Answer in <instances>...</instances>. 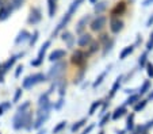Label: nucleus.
I'll return each instance as SVG.
<instances>
[{
    "label": "nucleus",
    "instance_id": "1",
    "mask_svg": "<svg viewBox=\"0 0 153 134\" xmlns=\"http://www.w3.org/2000/svg\"><path fill=\"white\" fill-rule=\"evenodd\" d=\"M46 75L42 72H38V73H34V75H29L26 76L23 79V81H22V88L23 90H31L33 87H35V85L41 84V83L46 81Z\"/></svg>",
    "mask_w": 153,
    "mask_h": 134
},
{
    "label": "nucleus",
    "instance_id": "2",
    "mask_svg": "<svg viewBox=\"0 0 153 134\" xmlns=\"http://www.w3.org/2000/svg\"><path fill=\"white\" fill-rule=\"evenodd\" d=\"M67 69V62L64 61H57L54 62V65H52V68L49 69L46 75V79L50 80V81H54V80H58L62 77L64 72Z\"/></svg>",
    "mask_w": 153,
    "mask_h": 134
},
{
    "label": "nucleus",
    "instance_id": "3",
    "mask_svg": "<svg viewBox=\"0 0 153 134\" xmlns=\"http://www.w3.org/2000/svg\"><path fill=\"white\" fill-rule=\"evenodd\" d=\"M87 57H88V53L83 52L81 49H77L71 56V62H72L73 65H76V67L84 68V65L87 64Z\"/></svg>",
    "mask_w": 153,
    "mask_h": 134
},
{
    "label": "nucleus",
    "instance_id": "4",
    "mask_svg": "<svg viewBox=\"0 0 153 134\" xmlns=\"http://www.w3.org/2000/svg\"><path fill=\"white\" fill-rule=\"evenodd\" d=\"M25 56V52H20V53H18V54H15V56H11L8 60H7L6 62H3L1 64V69H0V75H6V73H8L10 70H11V68L15 65V62L18 61V60L20 58V57H23Z\"/></svg>",
    "mask_w": 153,
    "mask_h": 134
},
{
    "label": "nucleus",
    "instance_id": "5",
    "mask_svg": "<svg viewBox=\"0 0 153 134\" xmlns=\"http://www.w3.org/2000/svg\"><path fill=\"white\" fill-rule=\"evenodd\" d=\"M106 22H107L106 16H102V15H100V16H96L95 19L91 22L90 27H91V30H92V31L99 33V31H102V30L104 29V26H106Z\"/></svg>",
    "mask_w": 153,
    "mask_h": 134
},
{
    "label": "nucleus",
    "instance_id": "6",
    "mask_svg": "<svg viewBox=\"0 0 153 134\" xmlns=\"http://www.w3.org/2000/svg\"><path fill=\"white\" fill-rule=\"evenodd\" d=\"M41 21H42V12H41V10L38 8V7L31 8L27 22H29L30 24H37V23H39Z\"/></svg>",
    "mask_w": 153,
    "mask_h": 134
},
{
    "label": "nucleus",
    "instance_id": "7",
    "mask_svg": "<svg viewBox=\"0 0 153 134\" xmlns=\"http://www.w3.org/2000/svg\"><path fill=\"white\" fill-rule=\"evenodd\" d=\"M123 26H125V23L119 18H111L110 19V30L114 34H119L123 30Z\"/></svg>",
    "mask_w": 153,
    "mask_h": 134
},
{
    "label": "nucleus",
    "instance_id": "8",
    "mask_svg": "<svg viewBox=\"0 0 153 134\" xmlns=\"http://www.w3.org/2000/svg\"><path fill=\"white\" fill-rule=\"evenodd\" d=\"M12 127L14 130H22L25 129V121H23V114L16 113L12 118Z\"/></svg>",
    "mask_w": 153,
    "mask_h": 134
},
{
    "label": "nucleus",
    "instance_id": "9",
    "mask_svg": "<svg viewBox=\"0 0 153 134\" xmlns=\"http://www.w3.org/2000/svg\"><path fill=\"white\" fill-rule=\"evenodd\" d=\"M65 56H67V50L56 49V50H53V52L49 54V61H50V62L61 61L62 58H65Z\"/></svg>",
    "mask_w": 153,
    "mask_h": 134
},
{
    "label": "nucleus",
    "instance_id": "10",
    "mask_svg": "<svg viewBox=\"0 0 153 134\" xmlns=\"http://www.w3.org/2000/svg\"><path fill=\"white\" fill-rule=\"evenodd\" d=\"M123 83V75H119L118 77L115 79V81H114L113 87H111L110 90V93H108V96H107V99H113L114 96H115V93L119 91V88H121V84Z\"/></svg>",
    "mask_w": 153,
    "mask_h": 134
},
{
    "label": "nucleus",
    "instance_id": "11",
    "mask_svg": "<svg viewBox=\"0 0 153 134\" xmlns=\"http://www.w3.org/2000/svg\"><path fill=\"white\" fill-rule=\"evenodd\" d=\"M111 68H113V64H110V65H107L106 67V70H103V72L100 73V75L98 76V77H96V80L95 81L92 83V88L94 90H96V88L99 87V85L102 84V83L104 81V79H106V76L108 75V73H110V70H111Z\"/></svg>",
    "mask_w": 153,
    "mask_h": 134
},
{
    "label": "nucleus",
    "instance_id": "12",
    "mask_svg": "<svg viewBox=\"0 0 153 134\" xmlns=\"http://www.w3.org/2000/svg\"><path fill=\"white\" fill-rule=\"evenodd\" d=\"M50 113H42V114H37V119L34 121V126L33 129H41L43 126V123H46V121L49 119Z\"/></svg>",
    "mask_w": 153,
    "mask_h": 134
},
{
    "label": "nucleus",
    "instance_id": "13",
    "mask_svg": "<svg viewBox=\"0 0 153 134\" xmlns=\"http://www.w3.org/2000/svg\"><path fill=\"white\" fill-rule=\"evenodd\" d=\"M61 39H62L65 44H67L68 49H73V46H75L76 41H75V37H73L72 33L69 31H64L62 34H61Z\"/></svg>",
    "mask_w": 153,
    "mask_h": 134
},
{
    "label": "nucleus",
    "instance_id": "14",
    "mask_svg": "<svg viewBox=\"0 0 153 134\" xmlns=\"http://www.w3.org/2000/svg\"><path fill=\"white\" fill-rule=\"evenodd\" d=\"M127 113V107L126 106H119V107H117L115 110H114V113H111V119L113 121H118L121 119L122 117H125Z\"/></svg>",
    "mask_w": 153,
    "mask_h": 134
},
{
    "label": "nucleus",
    "instance_id": "15",
    "mask_svg": "<svg viewBox=\"0 0 153 134\" xmlns=\"http://www.w3.org/2000/svg\"><path fill=\"white\" fill-rule=\"evenodd\" d=\"M92 42V35L91 34H80V37H79L77 39V45L80 47H88V45Z\"/></svg>",
    "mask_w": 153,
    "mask_h": 134
},
{
    "label": "nucleus",
    "instance_id": "16",
    "mask_svg": "<svg viewBox=\"0 0 153 134\" xmlns=\"http://www.w3.org/2000/svg\"><path fill=\"white\" fill-rule=\"evenodd\" d=\"M90 19H91L90 15H85V16H83L80 21L77 22V24H76V33H77V34H83L84 29L87 27V24H88V22H90Z\"/></svg>",
    "mask_w": 153,
    "mask_h": 134
},
{
    "label": "nucleus",
    "instance_id": "17",
    "mask_svg": "<svg viewBox=\"0 0 153 134\" xmlns=\"http://www.w3.org/2000/svg\"><path fill=\"white\" fill-rule=\"evenodd\" d=\"M52 102H50V93L48 92H43L39 95L38 98V107H45V106H50Z\"/></svg>",
    "mask_w": 153,
    "mask_h": 134
},
{
    "label": "nucleus",
    "instance_id": "18",
    "mask_svg": "<svg viewBox=\"0 0 153 134\" xmlns=\"http://www.w3.org/2000/svg\"><path fill=\"white\" fill-rule=\"evenodd\" d=\"M30 35H31V34H30L27 30H20L19 34H18L16 38H15V44L19 45V44H23V42L29 41V39H30Z\"/></svg>",
    "mask_w": 153,
    "mask_h": 134
},
{
    "label": "nucleus",
    "instance_id": "19",
    "mask_svg": "<svg viewBox=\"0 0 153 134\" xmlns=\"http://www.w3.org/2000/svg\"><path fill=\"white\" fill-rule=\"evenodd\" d=\"M134 49H136V46H134V45H129V46L123 47V49L121 50V53H119V61H123V60H126L127 57H129V56L134 52Z\"/></svg>",
    "mask_w": 153,
    "mask_h": 134
},
{
    "label": "nucleus",
    "instance_id": "20",
    "mask_svg": "<svg viewBox=\"0 0 153 134\" xmlns=\"http://www.w3.org/2000/svg\"><path fill=\"white\" fill-rule=\"evenodd\" d=\"M50 45H52V42H50V41H46L45 44L42 45V46H41L39 52H38V56H37V58L39 60V61H42V62H43V58H45V54H46L48 49L50 47Z\"/></svg>",
    "mask_w": 153,
    "mask_h": 134
},
{
    "label": "nucleus",
    "instance_id": "21",
    "mask_svg": "<svg viewBox=\"0 0 153 134\" xmlns=\"http://www.w3.org/2000/svg\"><path fill=\"white\" fill-rule=\"evenodd\" d=\"M12 14V7L8 6V7H1L0 8V21H6L8 19V16Z\"/></svg>",
    "mask_w": 153,
    "mask_h": 134
},
{
    "label": "nucleus",
    "instance_id": "22",
    "mask_svg": "<svg viewBox=\"0 0 153 134\" xmlns=\"http://www.w3.org/2000/svg\"><path fill=\"white\" fill-rule=\"evenodd\" d=\"M125 10H126V4L123 3V1H121V3H118L115 6V8L113 10V18H117V15H121V14H123L125 12Z\"/></svg>",
    "mask_w": 153,
    "mask_h": 134
},
{
    "label": "nucleus",
    "instance_id": "23",
    "mask_svg": "<svg viewBox=\"0 0 153 134\" xmlns=\"http://www.w3.org/2000/svg\"><path fill=\"white\" fill-rule=\"evenodd\" d=\"M102 104H103V100H95V102H92V104L90 106V110H88V115L92 117L94 114L96 113V110L102 107Z\"/></svg>",
    "mask_w": 153,
    "mask_h": 134
},
{
    "label": "nucleus",
    "instance_id": "24",
    "mask_svg": "<svg viewBox=\"0 0 153 134\" xmlns=\"http://www.w3.org/2000/svg\"><path fill=\"white\" fill-rule=\"evenodd\" d=\"M140 100V95L138 93H131V95H129V98H127L126 100H125V106H134L137 102Z\"/></svg>",
    "mask_w": 153,
    "mask_h": 134
},
{
    "label": "nucleus",
    "instance_id": "25",
    "mask_svg": "<svg viewBox=\"0 0 153 134\" xmlns=\"http://www.w3.org/2000/svg\"><path fill=\"white\" fill-rule=\"evenodd\" d=\"M67 126H68V122L67 121H61V122H58L57 125L53 127V134H60L62 130H65L67 129Z\"/></svg>",
    "mask_w": 153,
    "mask_h": 134
},
{
    "label": "nucleus",
    "instance_id": "26",
    "mask_svg": "<svg viewBox=\"0 0 153 134\" xmlns=\"http://www.w3.org/2000/svg\"><path fill=\"white\" fill-rule=\"evenodd\" d=\"M134 130V114H129L126 118V131H133Z\"/></svg>",
    "mask_w": 153,
    "mask_h": 134
},
{
    "label": "nucleus",
    "instance_id": "27",
    "mask_svg": "<svg viewBox=\"0 0 153 134\" xmlns=\"http://www.w3.org/2000/svg\"><path fill=\"white\" fill-rule=\"evenodd\" d=\"M99 50H100V44L98 41H92L88 45V54H95Z\"/></svg>",
    "mask_w": 153,
    "mask_h": 134
},
{
    "label": "nucleus",
    "instance_id": "28",
    "mask_svg": "<svg viewBox=\"0 0 153 134\" xmlns=\"http://www.w3.org/2000/svg\"><path fill=\"white\" fill-rule=\"evenodd\" d=\"M67 81L64 79H60V83H58V95H60V98H64V95H65V92H67Z\"/></svg>",
    "mask_w": 153,
    "mask_h": 134
},
{
    "label": "nucleus",
    "instance_id": "29",
    "mask_svg": "<svg viewBox=\"0 0 153 134\" xmlns=\"http://www.w3.org/2000/svg\"><path fill=\"white\" fill-rule=\"evenodd\" d=\"M85 123H87V118H83V119L77 121V122H75V123L72 125V127H71V131H72V133H76V131L80 130V129L83 127Z\"/></svg>",
    "mask_w": 153,
    "mask_h": 134
},
{
    "label": "nucleus",
    "instance_id": "30",
    "mask_svg": "<svg viewBox=\"0 0 153 134\" xmlns=\"http://www.w3.org/2000/svg\"><path fill=\"white\" fill-rule=\"evenodd\" d=\"M83 1H84V0H73L72 4L69 6V10H68V14H69L71 16H72V15L76 12V10H77L79 7H80V4L83 3Z\"/></svg>",
    "mask_w": 153,
    "mask_h": 134
},
{
    "label": "nucleus",
    "instance_id": "31",
    "mask_svg": "<svg viewBox=\"0 0 153 134\" xmlns=\"http://www.w3.org/2000/svg\"><path fill=\"white\" fill-rule=\"evenodd\" d=\"M114 39H108V42L107 44H104V49H103V57H106L108 53H111V50H113L114 47Z\"/></svg>",
    "mask_w": 153,
    "mask_h": 134
},
{
    "label": "nucleus",
    "instance_id": "32",
    "mask_svg": "<svg viewBox=\"0 0 153 134\" xmlns=\"http://www.w3.org/2000/svg\"><path fill=\"white\" fill-rule=\"evenodd\" d=\"M110 121H111V114H110V113H108V114L106 113V114L103 115V117L100 118V121H99L98 126H99V127H104V126H106L107 123L110 122Z\"/></svg>",
    "mask_w": 153,
    "mask_h": 134
},
{
    "label": "nucleus",
    "instance_id": "33",
    "mask_svg": "<svg viewBox=\"0 0 153 134\" xmlns=\"http://www.w3.org/2000/svg\"><path fill=\"white\" fill-rule=\"evenodd\" d=\"M150 88V81L149 80H145L144 83H142V85L140 87V90H138V95L141 96V95H145V93L148 92V90Z\"/></svg>",
    "mask_w": 153,
    "mask_h": 134
},
{
    "label": "nucleus",
    "instance_id": "34",
    "mask_svg": "<svg viewBox=\"0 0 153 134\" xmlns=\"http://www.w3.org/2000/svg\"><path fill=\"white\" fill-rule=\"evenodd\" d=\"M107 8V3L106 1H100V3H96L95 4V8H94V11H95V14H102V12L104 11V10Z\"/></svg>",
    "mask_w": 153,
    "mask_h": 134
},
{
    "label": "nucleus",
    "instance_id": "35",
    "mask_svg": "<svg viewBox=\"0 0 153 134\" xmlns=\"http://www.w3.org/2000/svg\"><path fill=\"white\" fill-rule=\"evenodd\" d=\"M48 7H49V16L53 18L56 14V10H57V7H56V0H48Z\"/></svg>",
    "mask_w": 153,
    "mask_h": 134
},
{
    "label": "nucleus",
    "instance_id": "36",
    "mask_svg": "<svg viewBox=\"0 0 153 134\" xmlns=\"http://www.w3.org/2000/svg\"><path fill=\"white\" fill-rule=\"evenodd\" d=\"M30 107H31V103H30V100H26V102L22 103V104L18 107L16 113H27V111L30 110Z\"/></svg>",
    "mask_w": 153,
    "mask_h": 134
},
{
    "label": "nucleus",
    "instance_id": "37",
    "mask_svg": "<svg viewBox=\"0 0 153 134\" xmlns=\"http://www.w3.org/2000/svg\"><path fill=\"white\" fill-rule=\"evenodd\" d=\"M22 95H23V88H16V91H15L14 93V98H12V103H18L20 100V98H22Z\"/></svg>",
    "mask_w": 153,
    "mask_h": 134
},
{
    "label": "nucleus",
    "instance_id": "38",
    "mask_svg": "<svg viewBox=\"0 0 153 134\" xmlns=\"http://www.w3.org/2000/svg\"><path fill=\"white\" fill-rule=\"evenodd\" d=\"M84 75H85V69L83 68V70H81V72L75 77V80H73V84H75V85L81 84V83L84 81Z\"/></svg>",
    "mask_w": 153,
    "mask_h": 134
},
{
    "label": "nucleus",
    "instance_id": "39",
    "mask_svg": "<svg viewBox=\"0 0 153 134\" xmlns=\"http://www.w3.org/2000/svg\"><path fill=\"white\" fill-rule=\"evenodd\" d=\"M11 106H12L11 102H3L1 103V104H0V117H1L6 111H8L10 108H11Z\"/></svg>",
    "mask_w": 153,
    "mask_h": 134
},
{
    "label": "nucleus",
    "instance_id": "40",
    "mask_svg": "<svg viewBox=\"0 0 153 134\" xmlns=\"http://www.w3.org/2000/svg\"><path fill=\"white\" fill-rule=\"evenodd\" d=\"M146 103H148V100H141V102L138 100V102L134 104V113H138V111L144 110L145 106H146Z\"/></svg>",
    "mask_w": 153,
    "mask_h": 134
},
{
    "label": "nucleus",
    "instance_id": "41",
    "mask_svg": "<svg viewBox=\"0 0 153 134\" xmlns=\"http://www.w3.org/2000/svg\"><path fill=\"white\" fill-rule=\"evenodd\" d=\"M38 38H39V33H38V31H34V34L30 35V39H29V45H30V47H33L35 44H37Z\"/></svg>",
    "mask_w": 153,
    "mask_h": 134
},
{
    "label": "nucleus",
    "instance_id": "42",
    "mask_svg": "<svg viewBox=\"0 0 153 134\" xmlns=\"http://www.w3.org/2000/svg\"><path fill=\"white\" fill-rule=\"evenodd\" d=\"M64 106H65V99H64V98H60V99H58L56 103H53V108H54V110H57V111H60Z\"/></svg>",
    "mask_w": 153,
    "mask_h": 134
},
{
    "label": "nucleus",
    "instance_id": "43",
    "mask_svg": "<svg viewBox=\"0 0 153 134\" xmlns=\"http://www.w3.org/2000/svg\"><path fill=\"white\" fill-rule=\"evenodd\" d=\"M146 58H148V53H142L141 56H140V58H138V67L140 68H144L145 64H146Z\"/></svg>",
    "mask_w": 153,
    "mask_h": 134
},
{
    "label": "nucleus",
    "instance_id": "44",
    "mask_svg": "<svg viewBox=\"0 0 153 134\" xmlns=\"http://www.w3.org/2000/svg\"><path fill=\"white\" fill-rule=\"evenodd\" d=\"M25 0H12L11 1V7L12 10H16V8H20V7L23 6Z\"/></svg>",
    "mask_w": 153,
    "mask_h": 134
},
{
    "label": "nucleus",
    "instance_id": "45",
    "mask_svg": "<svg viewBox=\"0 0 153 134\" xmlns=\"http://www.w3.org/2000/svg\"><path fill=\"white\" fill-rule=\"evenodd\" d=\"M23 69H25V67H23V65H22V64H20V65H18V67H16V69H15V79H19V76L20 75H22V72H23Z\"/></svg>",
    "mask_w": 153,
    "mask_h": 134
},
{
    "label": "nucleus",
    "instance_id": "46",
    "mask_svg": "<svg viewBox=\"0 0 153 134\" xmlns=\"http://www.w3.org/2000/svg\"><path fill=\"white\" fill-rule=\"evenodd\" d=\"M99 44L100 45H104V44H107L108 42V34H102L100 37H99Z\"/></svg>",
    "mask_w": 153,
    "mask_h": 134
},
{
    "label": "nucleus",
    "instance_id": "47",
    "mask_svg": "<svg viewBox=\"0 0 153 134\" xmlns=\"http://www.w3.org/2000/svg\"><path fill=\"white\" fill-rule=\"evenodd\" d=\"M94 129H95V123H91L90 126H87V127L84 129V131H83V133H81V134H90L91 131L94 130Z\"/></svg>",
    "mask_w": 153,
    "mask_h": 134
},
{
    "label": "nucleus",
    "instance_id": "48",
    "mask_svg": "<svg viewBox=\"0 0 153 134\" xmlns=\"http://www.w3.org/2000/svg\"><path fill=\"white\" fill-rule=\"evenodd\" d=\"M146 72H148V76L149 77H153V64H146Z\"/></svg>",
    "mask_w": 153,
    "mask_h": 134
},
{
    "label": "nucleus",
    "instance_id": "49",
    "mask_svg": "<svg viewBox=\"0 0 153 134\" xmlns=\"http://www.w3.org/2000/svg\"><path fill=\"white\" fill-rule=\"evenodd\" d=\"M30 65H31V67H34V68L41 67V65H42V61H39V60H38V58H34V60H31V62H30Z\"/></svg>",
    "mask_w": 153,
    "mask_h": 134
},
{
    "label": "nucleus",
    "instance_id": "50",
    "mask_svg": "<svg viewBox=\"0 0 153 134\" xmlns=\"http://www.w3.org/2000/svg\"><path fill=\"white\" fill-rule=\"evenodd\" d=\"M153 49V34H150V39L146 44V50H152Z\"/></svg>",
    "mask_w": 153,
    "mask_h": 134
},
{
    "label": "nucleus",
    "instance_id": "51",
    "mask_svg": "<svg viewBox=\"0 0 153 134\" xmlns=\"http://www.w3.org/2000/svg\"><path fill=\"white\" fill-rule=\"evenodd\" d=\"M134 91H136V90H133V88H126V90H125V92H126L127 95H131V93H134Z\"/></svg>",
    "mask_w": 153,
    "mask_h": 134
},
{
    "label": "nucleus",
    "instance_id": "52",
    "mask_svg": "<svg viewBox=\"0 0 153 134\" xmlns=\"http://www.w3.org/2000/svg\"><path fill=\"white\" fill-rule=\"evenodd\" d=\"M150 3H153V0H144V3H142V6H144V7H148Z\"/></svg>",
    "mask_w": 153,
    "mask_h": 134
},
{
    "label": "nucleus",
    "instance_id": "53",
    "mask_svg": "<svg viewBox=\"0 0 153 134\" xmlns=\"http://www.w3.org/2000/svg\"><path fill=\"white\" fill-rule=\"evenodd\" d=\"M152 23H153V15L149 18V19H148V22H146V26H148V27H150V24H152Z\"/></svg>",
    "mask_w": 153,
    "mask_h": 134
},
{
    "label": "nucleus",
    "instance_id": "54",
    "mask_svg": "<svg viewBox=\"0 0 153 134\" xmlns=\"http://www.w3.org/2000/svg\"><path fill=\"white\" fill-rule=\"evenodd\" d=\"M115 133L117 134H126L127 131H126V129H125V130H115Z\"/></svg>",
    "mask_w": 153,
    "mask_h": 134
},
{
    "label": "nucleus",
    "instance_id": "55",
    "mask_svg": "<svg viewBox=\"0 0 153 134\" xmlns=\"http://www.w3.org/2000/svg\"><path fill=\"white\" fill-rule=\"evenodd\" d=\"M88 85H90V83H88V81H85V83H83V85H81V88H83V90H84V88H87V87H88Z\"/></svg>",
    "mask_w": 153,
    "mask_h": 134
},
{
    "label": "nucleus",
    "instance_id": "56",
    "mask_svg": "<svg viewBox=\"0 0 153 134\" xmlns=\"http://www.w3.org/2000/svg\"><path fill=\"white\" fill-rule=\"evenodd\" d=\"M37 134H46V129H43V130H39Z\"/></svg>",
    "mask_w": 153,
    "mask_h": 134
},
{
    "label": "nucleus",
    "instance_id": "57",
    "mask_svg": "<svg viewBox=\"0 0 153 134\" xmlns=\"http://www.w3.org/2000/svg\"><path fill=\"white\" fill-rule=\"evenodd\" d=\"M0 83H4V76L0 75Z\"/></svg>",
    "mask_w": 153,
    "mask_h": 134
},
{
    "label": "nucleus",
    "instance_id": "58",
    "mask_svg": "<svg viewBox=\"0 0 153 134\" xmlns=\"http://www.w3.org/2000/svg\"><path fill=\"white\" fill-rule=\"evenodd\" d=\"M90 3L91 4H96V3H98V0H90Z\"/></svg>",
    "mask_w": 153,
    "mask_h": 134
},
{
    "label": "nucleus",
    "instance_id": "59",
    "mask_svg": "<svg viewBox=\"0 0 153 134\" xmlns=\"http://www.w3.org/2000/svg\"><path fill=\"white\" fill-rule=\"evenodd\" d=\"M98 134H106V133H104V130H100V131H99Z\"/></svg>",
    "mask_w": 153,
    "mask_h": 134
},
{
    "label": "nucleus",
    "instance_id": "60",
    "mask_svg": "<svg viewBox=\"0 0 153 134\" xmlns=\"http://www.w3.org/2000/svg\"><path fill=\"white\" fill-rule=\"evenodd\" d=\"M149 99H153V92H152V93H150V95H149Z\"/></svg>",
    "mask_w": 153,
    "mask_h": 134
},
{
    "label": "nucleus",
    "instance_id": "61",
    "mask_svg": "<svg viewBox=\"0 0 153 134\" xmlns=\"http://www.w3.org/2000/svg\"><path fill=\"white\" fill-rule=\"evenodd\" d=\"M141 134H148V133H146V131H144V133H141Z\"/></svg>",
    "mask_w": 153,
    "mask_h": 134
},
{
    "label": "nucleus",
    "instance_id": "62",
    "mask_svg": "<svg viewBox=\"0 0 153 134\" xmlns=\"http://www.w3.org/2000/svg\"><path fill=\"white\" fill-rule=\"evenodd\" d=\"M131 134H137V133H136V131H133V133H131Z\"/></svg>",
    "mask_w": 153,
    "mask_h": 134
},
{
    "label": "nucleus",
    "instance_id": "63",
    "mask_svg": "<svg viewBox=\"0 0 153 134\" xmlns=\"http://www.w3.org/2000/svg\"><path fill=\"white\" fill-rule=\"evenodd\" d=\"M0 69H1V64H0Z\"/></svg>",
    "mask_w": 153,
    "mask_h": 134
}]
</instances>
